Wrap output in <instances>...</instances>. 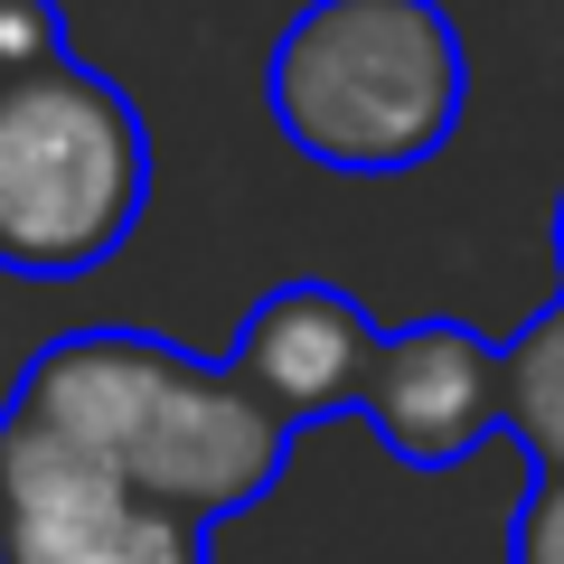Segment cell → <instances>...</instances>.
Returning <instances> with one entry per match:
<instances>
[{
	"label": "cell",
	"instance_id": "obj_4",
	"mask_svg": "<svg viewBox=\"0 0 564 564\" xmlns=\"http://www.w3.org/2000/svg\"><path fill=\"white\" fill-rule=\"evenodd\" d=\"M0 564H207V527L141 508L104 462L0 404Z\"/></svg>",
	"mask_w": 564,
	"mask_h": 564
},
{
	"label": "cell",
	"instance_id": "obj_7",
	"mask_svg": "<svg viewBox=\"0 0 564 564\" xmlns=\"http://www.w3.org/2000/svg\"><path fill=\"white\" fill-rule=\"evenodd\" d=\"M499 433L536 480H564V292L499 348Z\"/></svg>",
	"mask_w": 564,
	"mask_h": 564
},
{
	"label": "cell",
	"instance_id": "obj_9",
	"mask_svg": "<svg viewBox=\"0 0 564 564\" xmlns=\"http://www.w3.org/2000/svg\"><path fill=\"white\" fill-rule=\"evenodd\" d=\"M508 564H564V480H536V489H527Z\"/></svg>",
	"mask_w": 564,
	"mask_h": 564
},
{
	"label": "cell",
	"instance_id": "obj_1",
	"mask_svg": "<svg viewBox=\"0 0 564 564\" xmlns=\"http://www.w3.org/2000/svg\"><path fill=\"white\" fill-rule=\"evenodd\" d=\"M20 414H39L57 443L104 462L141 508L188 527H236L263 489L292 470L302 433L254 395L226 358H188L141 329H66L10 386Z\"/></svg>",
	"mask_w": 564,
	"mask_h": 564
},
{
	"label": "cell",
	"instance_id": "obj_8",
	"mask_svg": "<svg viewBox=\"0 0 564 564\" xmlns=\"http://www.w3.org/2000/svg\"><path fill=\"white\" fill-rule=\"evenodd\" d=\"M66 57V20L57 0H0V85L10 76H39V66Z\"/></svg>",
	"mask_w": 564,
	"mask_h": 564
},
{
	"label": "cell",
	"instance_id": "obj_5",
	"mask_svg": "<svg viewBox=\"0 0 564 564\" xmlns=\"http://www.w3.org/2000/svg\"><path fill=\"white\" fill-rule=\"evenodd\" d=\"M358 433L386 443L404 470L452 480L499 443V348L470 321H414L377 348L358 395Z\"/></svg>",
	"mask_w": 564,
	"mask_h": 564
},
{
	"label": "cell",
	"instance_id": "obj_10",
	"mask_svg": "<svg viewBox=\"0 0 564 564\" xmlns=\"http://www.w3.org/2000/svg\"><path fill=\"white\" fill-rule=\"evenodd\" d=\"M555 254H564V207H555Z\"/></svg>",
	"mask_w": 564,
	"mask_h": 564
},
{
	"label": "cell",
	"instance_id": "obj_2",
	"mask_svg": "<svg viewBox=\"0 0 564 564\" xmlns=\"http://www.w3.org/2000/svg\"><path fill=\"white\" fill-rule=\"evenodd\" d=\"M470 66L443 0H311L273 47L282 141L348 180H395L433 161L462 122Z\"/></svg>",
	"mask_w": 564,
	"mask_h": 564
},
{
	"label": "cell",
	"instance_id": "obj_6",
	"mask_svg": "<svg viewBox=\"0 0 564 564\" xmlns=\"http://www.w3.org/2000/svg\"><path fill=\"white\" fill-rule=\"evenodd\" d=\"M377 348H386V329L367 321L348 292H329V282H282V292H263V302L245 311L226 367H236L292 433H329V423L358 414Z\"/></svg>",
	"mask_w": 564,
	"mask_h": 564
},
{
	"label": "cell",
	"instance_id": "obj_3",
	"mask_svg": "<svg viewBox=\"0 0 564 564\" xmlns=\"http://www.w3.org/2000/svg\"><path fill=\"white\" fill-rule=\"evenodd\" d=\"M151 198V132L132 95L57 57L0 85V273L76 282L122 254Z\"/></svg>",
	"mask_w": 564,
	"mask_h": 564
}]
</instances>
